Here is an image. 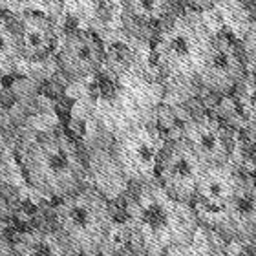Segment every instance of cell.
<instances>
[{
    "mask_svg": "<svg viewBox=\"0 0 256 256\" xmlns=\"http://www.w3.org/2000/svg\"><path fill=\"white\" fill-rule=\"evenodd\" d=\"M124 210L134 256H163L170 247L190 244L202 229L192 205L176 202L156 180L132 183Z\"/></svg>",
    "mask_w": 256,
    "mask_h": 256,
    "instance_id": "cell-1",
    "label": "cell"
},
{
    "mask_svg": "<svg viewBox=\"0 0 256 256\" xmlns=\"http://www.w3.org/2000/svg\"><path fill=\"white\" fill-rule=\"evenodd\" d=\"M18 161L28 183L46 198L60 200L86 183V166L77 144L59 130L28 139Z\"/></svg>",
    "mask_w": 256,
    "mask_h": 256,
    "instance_id": "cell-2",
    "label": "cell"
},
{
    "mask_svg": "<svg viewBox=\"0 0 256 256\" xmlns=\"http://www.w3.org/2000/svg\"><path fill=\"white\" fill-rule=\"evenodd\" d=\"M55 230L62 236L75 254L99 256L114 222L110 202L101 190L82 185L68 196L57 200L54 208Z\"/></svg>",
    "mask_w": 256,
    "mask_h": 256,
    "instance_id": "cell-3",
    "label": "cell"
},
{
    "mask_svg": "<svg viewBox=\"0 0 256 256\" xmlns=\"http://www.w3.org/2000/svg\"><path fill=\"white\" fill-rule=\"evenodd\" d=\"M212 35L194 13H178L152 40L156 64L176 79H196Z\"/></svg>",
    "mask_w": 256,
    "mask_h": 256,
    "instance_id": "cell-4",
    "label": "cell"
},
{
    "mask_svg": "<svg viewBox=\"0 0 256 256\" xmlns=\"http://www.w3.org/2000/svg\"><path fill=\"white\" fill-rule=\"evenodd\" d=\"M203 168V161L180 136L163 143L156 160L154 180L176 202L192 205Z\"/></svg>",
    "mask_w": 256,
    "mask_h": 256,
    "instance_id": "cell-5",
    "label": "cell"
},
{
    "mask_svg": "<svg viewBox=\"0 0 256 256\" xmlns=\"http://www.w3.org/2000/svg\"><path fill=\"white\" fill-rule=\"evenodd\" d=\"M247 74L246 52L242 42L227 32L212 35L207 55L196 79L212 94L229 96L244 82Z\"/></svg>",
    "mask_w": 256,
    "mask_h": 256,
    "instance_id": "cell-6",
    "label": "cell"
},
{
    "mask_svg": "<svg viewBox=\"0 0 256 256\" xmlns=\"http://www.w3.org/2000/svg\"><path fill=\"white\" fill-rule=\"evenodd\" d=\"M242 176L244 174L230 165V161L222 165H207L203 168L192 200V208L202 227L212 230L238 188Z\"/></svg>",
    "mask_w": 256,
    "mask_h": 256,
    "instance_id": "cell-7",
    "label": "cell"
},
{
    "mask_svg": "<svg viewBox=\"0 0 256 256\" xmlns=\"http://www.w3.org/2000/svg\"><path fill=\"white\" fill-rule=\"evenodd\" d=\"M212 232L238 244H256V180L242 176Z\"/></svg>",
    "mask_w": 256,
    "mask_h": 256,
    "instance_id": "cell-8",
    "label": "cell"
},
{
    "mask_svg": "<svg viewBox=\"0 0 256 256\" xmlns=\"http://www.w3.org/2000/svg\"><path fill=\"white\" fill-rule=\"evenodd\" d=\"M106 59L104 44L96 33L74 30L64 35L57 52V64L68 79L80 80L97 74Z\"/></svg>",
    "mask_w": 256,
    "mask_h": 256,
    "instance_id": "cell-9",
    "label": "cell"
},
{
    "mask_svg": "<svg viewBox=\"0 0 256 256\" xmlns=\"http://www.w3.org/2000/svg\"><path fill=\"white\" fill-rule=\"evenodd\" d=\"M182 138L190 144V148L205 166L229 163L234 150V139L230 130L212 116H198L188 119L182 128Z\"/></svg>",
    "mask_w": 256,
    "mask_h": 256,
    "instance_id": "cell-10",
    "label": "cell"
},
{
    "mask_svg": "<svg viewBox=\"0 0 256 256\" xmlns=\"http://www.w3.org/2000/svg\"><path fill=\"white\" fill-rule=\"evenodd\" d=\"M163 143L148 128H136L119 139L116 158L132 183L154 180L156 160Z\"/></svg>",
    "mask_w": 256,
    "mask_h": 256,
    "instance_id": "cell-11",
    "label": "cell"
},
{
    "mask_svg": "<svg viewBox=\"0 0 256 256\" xmlns=\"http://www.w3.org/2000/svg\"><path fill=\"white\" fill-rule=\"evenodd\" d=\"M16 48L20 60L40 62L57 50V28L40 11H22L15 15Z\"/></svg>",
    "mask_w": 256,
    "mask_h": 256,
    "instance_id": "cell-12",
    "label": "cell"
},
{
    "mask_svg": "<svg viewBox=\"0 0 256 256\" xmlns=\"http://www.w3.org/2000/svg\"><path fill=\"white\" fill-rule=\"evenodd\" d=\"M123 22L141 38H154L180 13V0H121Z\"/></svg>",
    "mask_w": 256,
    "mask_h": 256,
    "instance_id": "cell-13",
    "label": "cell"
},
{
    "mask_svg": "<svg viewBox=\"0 0 256 256\" xmlns=\"http://www.w3.org/2000/svg\"><path fill=\"white\" fill-rule=\"evenodd\" d=\"M0 256H77L55 229H32L0 246Z\"/></svg>",
    "mask_w": 256,
    "mask_h": 256,
    "instance_id": "cell-14",
    "label": "cell"
},
{
    "mask_svg": "<svg viewBox=\"0 0 256 256\" xmlns=\"http://www.w3.org/2000/svg\"><path fill=\"white\" fill-rule=\"evenodd\" d=\"M20 60L16 48L15 15L0 11V77L11 74Z\"/></svg>",
    "mask_w": 256,
    "mask_h": 256,
    "instance_id": "cell-15",
    "label": "cell"
},
{
    "mask_svg": "<svg viewBox=\"0 0 256 256\" xmlns=\"http://www.w3.org/2000/svg\"><path fill=\"white\" fill-rule=\"evenodd\" d=\"M218 2L220 0H180V6H183L190 13H203L218 6Z\"/></svg>",
    "mask_w": 256,
    "mask_h": 256,
    "instance_id": "cell-16",
    "label": "cell"
},
{
    "mask_svg": "<svg viewBox=\"0 0 256 256\" xmlns=\"http://www.w3.org/2000/svg\"><path fill=\"white\" fill-rule=\"evenodd\" d=\"M2 121H4V114H2V110H0V124H2Z\"/></svg>",
    "mask_w": 256,
    "mask_h": 256,
    "instance_id": "cell-17",
    "label": "cell"
}]
</instances>
